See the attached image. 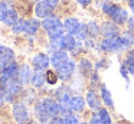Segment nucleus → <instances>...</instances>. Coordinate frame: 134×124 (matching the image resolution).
I'll list each match as a JSON object with an SVG mask.
<instances>
[{
    "instance_id": "obj_4",
    "label": "nucleus",
    "mask_w": 134,
    "mask_h": 124,
    "mask_svg": "<svg viewBox=\"0 0 134 124\" xmlns=\"http://www.w3.org/2000/svg\"><path fill=\"white\" fill-rule=\"evenodd\" d=\"M74 69H75V63L72 62V61L68 59L66 62L64 63V65H61L59 68H56V74H58V77L61 78V79H69L71 75H72Z\"/></svg>"
},
{
    "instance_id": "obj_12",
    "label": "nucleus",
    "mask_w": 134,
    "mask_h": 124,
    "mask_svg": "<svg viewBox=\"0 0 134 124\" xmlns=\"http://www.w3.org/2000/svg\"><path fill=\"white\" fill-rule=\"evenodd\" d=\"M66 61H68V55H66V52H64V51H56L55 53L51 56V63H52L55 68H59V66L64 65Z\"/></svg>"
},
{
    "instance_id": "obj_32",
    "label": "nucleus",
    "mask_w": 134,
    "mask_h": 124,
    "mask_svg": "<svg viewBox=\"0 0 134 124\" xmlns=\"http://www.w3.org/2000/svg\"><path fill=\"white\" fill-rule=\"evenodd\" d=\"M43 2L46 3V4H49V6H52V7H55V6L58 4L59 0H43Z\"/></svg>"
},
{
    "instance_id": "obj_6",
    "label": "nucleus",
    "mask_w": 134,
    "mask_h": 124,
    "mask_svg": "<svg viewBox=\"0 0 134 124\" xmlns=\"http://www.w3.org/2000/svg\"><path fill=\"white\" fill-rule=\"evenodd\" d=\"M22 91V84L19 81H15V79H10L7 82V88L4 91V95H6V100H13L19 92Z\"/></svg>"
},
{
    "instance_id": "obj_13",
    "label": "nucleus",
    "mask_w": 134,
    "mask_h": 124,
    "mask_svg": "<svg viewBox=\"0 0 134 124\" xmlns=\"http://www.w3.org/2000/svg\"><path fill=\"white\" fill-rule=\"evenodd\" d=\"M19 75V66L16 65L15 62H12L9 66H6V68L2 71V77L6 78V79H15L16 77Z\"/></svg>"
},
{
    "instance_id": "obj_33",
    "label": "nucleus",
    "mask_w": 134,
    "mask_h": 124,
    "mask_svg": "<svg viewBox=\"0 0 134 124\" xmlns=\"http://www.w3.org/2000/svg\"><path fill=\"white\" fill-rule=\"evenodd\" d=\"M128 29L134 32V17H131V19L128 20Z\"/></svg>"
},
{
    "instance_id": "obj_17",
    "label": "nucleus",
    "mask_w": 134,
    "mask_h": 124,
    "mask_svg": "<svg viewBox=\"0 0 134 124\" xmlns=\"http://www.w3.org/2000/svg\"><path fill=\"white\" fill-rule=\"evenodd\" d=\"M87 103H88V105H90L92 110H97V111L101 110V108H99V100H98V97L95 95V92H94V91H88Z\"/></svg>"
},
{
    "instance_id": "obj_24",
    "label": "nucleus",
    "mask_w": 134,
    "mask_h": 124,
    "mask_svg": "<svg viewBox=\"0 0 134 124\" xmlns=\"http://www.w3.org/2000/svg\"><path fill=\"white\" fill-rule=\"evenodd\" d=\"M98 118L101 120V123H104V124H111V117H110V114H108V111L104 108H101L98 111Z\"/></svg>"
},
{
    "instance_id": "obj_28",
    "label": "nucleus",
    "mask_w": 134,
    "mask_h": 124,
    "mask_svg": "<svg viewBox=\"0 0 134 124\" xmlns=\"http://www.w3.org/2000/svg\"><path fill=\"white\" fill-rule=\"evenodd\" d=\"M65 124H79V121L75 115H68L65 117Z\"/></svg>"
},
{
    "instance_id": "obj_14",
    "label": "nucleus",
    "mask_w": 134,
    "mask_h": 124,
    "mask_svg": "<svg viewBox=\"0 0 134 124\" xmlns=\"http://www.w3.org/2000/svg\"><path fill=\"white\" fill-rule=\"evenodd\" d=\"M59 46L64 51H71V49L75 48V37L72 35H64L59 39Z\"/></svg>"
},
{
    "instance_id": "obj_19",
    "label": "nucleus",
    "mask_w": 134,
    "mask_h": 124,
    "mask_svg": "<svg viewBox=\"0 0 134 124\" xmlns=\"http://www.w3.org/2000/svg\"><path fill=\"white\" fill-rule=\"evenodd\" d=\"M45 75L42 74V72H35V74L32 75V78H30V84H32V87H36V88H39V87H42L45 84Z\"/></svg>"
},
{
    "instance_id": "obj_36",
    "label": "nucleus",
    "mask_w": 134,
    "mask_h": 124,
    "mask_svg": "<svg viewBox=\"0 0 134 124\" xmlns=\"http://www.w3.org/2000/svg\"><path fill=\"white\" fill-rule=\"evenodd\" d=\"M76 2H78V3H81V4H90V3H91V0H76Z\"/></svg>"
},
{
    "instance_id": "obj_16",
    "label": "nucleus",
    "mask_w": 134,
    "mask_h": 124,
    "mask_svg": "<svg viewBox=\"0 0 134 124\" xmlns=\"http://www.w3.org/2000/svg\"><path fill=\"white\" fill-rule=\"evenodd\" d=\"M99 46H101L102 51H118V37L104 39Z\"/></svg>"
},
{
    "instance_id": "obj_34",
    "label": "nucleus",
    "mask_w": 134,
    "mask_h": 124,
    "mask_svg": "<svg viewBox=\"0 0 134 124\" xmlns=\"http://www.w3.org/2000/svg\"><path fill=\"white\" fill-rule=\"evenodd\" d=\"M48 78H49V82L51 84L55 82V75H53V72H48Z\"/></svg>"
},
{
    "instance_id": "obj_27",
    "label": "nucleus",
    "mask_w": 134,
    "mask_h": 124,
    "mask_svg": "<svg viewBox=\"0 0 134 124\" xmlns=\"http://www.w3.org/2000/svg\"><path fill=\"white\" fill-rule=\"evenodd\" d=\"M91 68H92V66H91V63L88 62L87 59H84V61H81V69L82 71L85 72V74H88V72L91 71Z\"/></svg>"
},
{
    "instance_id": "obj_5",
    "label": "nucleus",
    "mask_w": 134,
    "mask_h": 124,
    "mask_svg": "<svg viewBox=\"0 0 134 124\" xmlns=\"http://www.w3.org/2000/svg\"><path fill=\"white\" fill-rule=\"evenodd\" d=\"M13 56H15V53H13L12 49L3 46V49L0 52V72L13 62Z\"/></svg>"
},
{
    "instance_id": "obj_7",
    "label": "nucleus",
    "mask_w": 134,
    "mask_h": 124,
    "mask_svg": "<svg viewBox=\"0 0 134 124\" xmlns=\"http://www.w3.org/2000/svg\"><path fill=\"white\" fill-rule=\"evenodd\" d=\"M49 63H51V59L48 58V55H45V53H38V55H35V56H33V59H32L33 68L38 69V71L48 69Z\"/></svg>"
},
{
    "instance_id": "obj_39",
    "label": "nucleus",
    "mask_w": 134,
    "mask_h": 124,
    "mask_svg": "<svg viewBox=\"0 0 134 124\" xmlns=\"http://www.w3.org/2000/svg\"><path fill=\"white\" fill-rule=\"evenodd\" d=\"M2 104H3V97L0 95V107H2Z\"/></svg>"
},
{
    "instance_id": "obj_29",
    "label": "nucleus",
    "mask_w": 134,
    "mask_h": 124,
    "mask_svg": "<svg viewBox=\"0 0 134 124\" xmlns=\"http://www.w3.org/2000/svg\"><path fill=\"white\" fill-rule=\"evenodd\" d=\"M7 82H9V81L6 79V78H0V91H6V88H7Z\"/></svg>"
},
{
    "instance_id": "obj_25",
    "label": "nucleus",
    "mask_w": 134,
    "mask_h": 124,
    "mask_svg": "<svg viewBox=\"0 0 134 124\" xmlns=\"http://www.w3.org/2000/svg\"><path fill=\"white\" fill-rule=\"evenodd\" d=\"M9 9H10L9 4H6V3H3V2H0V20H4V17H6Z\"/></svg>"
},
{
    "instance_id": "obj_37",
    "label": "nucleus",
    "mask_w": 134,
    "mask_h": 124,
    "mask_svg": "<svg viewBox=\"0 0 134 124\" xmlns=\"http://www.w3.org/2000/svg\"><path fill=\"white\" fill-rule=\"evenodd\" d=\"M127 69H128V72L134 74V65H127Z\"/></svg>"
},
{
    "instance_id": "obj_3",
    "label": "nucleus",
    "mask_w": 134,
    "mask_h": 124,
    "mask_svg": "<svg viewBox=\"0 0 134 124\" xmlns=\"http://www.w3.org/2000/svg\"><path fill=\"white\" fill-rule=\"evenodd\" d=\"M13 117L18 124H27L29 123V111L25 104H15L13 107Z\"/></svg>"
},
{
    "instance_id": "obj_26",
    "label": "nucleus",
    "mask_w": 134,
    "mask_h": 124,
    "mask_svg": "<svg viewBox=\"0 0 134 124\" xmlns=\"http://www.w3.org/2000/svg\"><path fill=\"white\" fill-rule=\"evenodd\" d=\"M87 29H88V33L92 35V36H97V35H98V32H99L95 23H91V25H88V26H87Z\"/></svg>"
},
{
    "instance_id": "obj_18",
    "label": "nucleus",
    "mask_w": 134,
    "mask_h": 124,
    "mask_svg": "<svg viewBox=\"0 0 134 124\" xmlns=\"http://www.w3.org/2000/svg\"><path fill=\"white\" fill-rule=\"evenodd\" d=\"M84 105H85V101L81 97H72L69 100V107L72 111H82Z\"/></svg>"
},
{
    "instance_id": "obj_15",
    "label": "nucleus",
    "mask_w": 134,
    "mask_h": 124,
    "mask_svg": "<svg viewBox=\"0 0 134 124\" xmlns=\"http://www.w3.org/2000/svg\"><path fill=\"white\" fill-rule=\"evenodd\" d=\"M32 72H30V68H29V65H22L20 66V69H19V75H18V78H19V82L20 84H27V82H30V78H32Z\"/></svg>"
},
{
    "instance_id": "obj_31",
    "label": "nucleus",
    "mask_w": 134,
    "mask_h": 124,
    "mask_svg": "<svg viewBox=\"0 0 134 124\" xmlns=\"http://www.w3.org/2000/svg\"><path fill=\"white\" fill-rule=\"evenodd\" d=\"M127 65H134V51L127 55Z\"/></svg>"
},
{
    "instance_id": "obj_22",
    "label": "nucleus",
    "mask_w": 134,
    "mask_h": 124,
    "mask_svg": "<svg viewBox=\"0 0 134 124\" xmlns=\"http://www.w3.org/2000/svg\"><path fill=\"white\" fill-rule=\"evenodd\" d=\"M101 94H102V100H104V103L107 104L108 107H113V98H111V94L104 85L101 87Z\"/></svg>"
},
{
    "instance_id": "obj_35",
    "label": "nucleus",
    "mask_w": 134,
    "mask_h": 124,
    "mask_svg": "<svg viewBox=\"0 0 134 124\" xmlns=\"http://www.w3.org/2000/svg\"><path fill=\"white\" fill-rule=\"evenodd\" d=\"M90 124H104V123H101V120H99L98 117H94L92 120H91V123Z\"/></svg>"
},
{
    "instance_id": "obj_21",
    "label": "nucleus",
    "mask_w": 134,
    "mask_h": 124,
    "mask_svg": "<svg viewBox=\"0 0 134 124\" xmlns=\"http://www.w3.org/2000/svg\"><path fill=\"white\" fill-rule=\"evenodd\" d=\"M13 32H16V33H22V32H26L27 29V20H23V19H19L18 22L15 23V25L12 26Z\"/></svg>"
},
{
    "instance_id": "obj_20",
    "label": "nucleus",
    "mask_w": 134,
    "mask_h": 124,
    "mask_svg": "<svg viewBox=\"0 0 134 124\" xmlns=\"http://www.w3.org/2000/svg\"><path fill=\"white\" fill-rule=\"evenodd\" d=\"M18 13H16V10L13 7H10L9 9V12H7V14H6V17H4V20L3 22L6 23L7 26H13L16 22H18Z\"/></svg>"
},
{
    "instance_id": "obj_10",
    "label": "nucleus",
    "mask_w": 134,
    "mask_h": 124,
    "mask_svg": "<svg viewBox=\"0 0 134 124\" xmlns=\"http://www.w3.org/2000/svg\"><path fill=\"white\" fill-rule=\"evenodd\" d=\"M52 12H53V7L49 4H46L45 2L38 3L36 7H35V14L38 17H45V19H48V17H51Z\"/></svg>"
},
{
    "instance_id": "obj_11",
    "label": "nucleus",
    "mask_w": 134,
    "mask_h": 124,
    "mask_svg": "<svg viewBox=\"0 0 134 124\" xmlns=\"http://www.w3.org/2000/svg\"><path fill=\"white\" fill-rule=\"evenodd\" d=\"M81 26H82L81 23L74 17H69L64 22V29L68 32V35H76V32L81 29Z\"/></svg>"
},
{
    "instance_id": "obj_30",
    "label": "nucleus",
    "mask_w": 134,
    "mask_h": 124,
    "mask_svg": "<svg viewBox=\"0 0 134 124\" xmlns=\"http://www.w3.org/2000/svg\"><path fill=\"white\" fill-rule=\"evenodd\" d=\"M49 124H65V118H61V117H53L51 120Z\"/></svg>"
},
{
    "instance_id": "obj_38",
    "label": "nucleus",
    "mask_w": 134,
    "mask_h": 124,
    "mask_svg": "<svg viewBox=\"0 0 134 124\" xmlns=\"http://www.w3.org/2000/svg\"><path fill=\"white\" fill-rule=\"evenodd\" d=\"M130 7H131V10L134 12V0H130Z\"/></svg>"
},
{
    "instance_id": "obj_2",
    "label": "nucleus",
    "mask_w": 134,
    "mask_h": 124,
    "mask_svg": "<svg viewBox=\"0 0 134 124\" xmlns=\"http://www.w3.org/2000/svg\"><path fill=\"white\" fill-rule=\"evenodd\" d=\"M102 10H104L107 14H110L111 19H113L115 23H118V25L125 23L127 19H128V13L124 10V9L118 7V6H115V4H111V3H105V4L102 6Z\"/></svg>"
},
{
    "instance_id": "obj_42",
    "label": "nucleus",
    "mask_w": 134,
    "mask_h": 124,
    "mask_svg": "<svg viewBox=\"0 0 134 124\" xmlns=\"http://www.w3.org/2000/svg\"><path fill=\"white\" fill-rule=\"evenodd\" d=\"M82 124H85V123H82Z\"/></svg>"
},
{
    "instance_id": "obj_40",
    "label": "nucleus",
    "mask_w": 134,
    "mask_h": 124,
    "mask_svg": "<svg viewBox=\"0 0 134 124\" xmlns=\"http://www.w3.org/2000/svg\"><path fill=\"white\" fill-rule=\"evenodd\" d=\"M27 124H38V123H35V121H29Z\"/></svg>"
},
{
    "instance_id": "obj_1",
    "label": "nucleus",
    "mask_w": 134,
    "mask_h": 124,
    "mask_svg": "<svg viewBox=\"0 0 134 124\" xmlns=\"http://www.w3.org/2000/svg\"><path fill=\"white\" fill-rule=\"evenodd\" d=\"M42 26H43V29L48 32V35H49V37L52 40L59 39V37L64 36V35H62V32H64V23H61V20L56 19V17L51 16V17H48V19H45L43 23H42Z\"/></svg>"
},
{
    "instance_id": "obj_23",
    "label": "nucleus",
    "mask_w": 134,
    "mask_h": 124,
    "mask_svg": "<svg viewBox=\"0 0 134 124\" xmlns=\"http://www.w3.org/2000/svg\"><path fill=\"white\" fill-rule=\"evenodd\" d=\"M38 28H39V22H38L36 19H30V20H27V29H26V33L33 35L36 30H38Z\"/></svg>"
},
{
    "instance_id": "obj_8",
    "label": "nucleus",
    "mask_w": 134,
    "mask_h": 124,
    "mask_svg": "<svg viewBox=\"0 0 134 124\" xmlns=\"http://www.w3.org/2000/svg\"><path fill=\"white\" fill-rule=\"evenodd\" d=\"M42 104H43V107H45V111H46L49 115L56 117L58 112H61V104H58L55 100L45 98V100H42Z\"/></svg>"
},
{
    "instance_id": "obj_41",
    "label": "nucleus",
    "mask_w": 134,
    "mask_h": 124,
    "mask_svg": "<svg viewBox=\"0 0 134 124\" xmlns=\"http://www.w3.org/2000/svg\"><path fill=\"white\" fill-rule=\"evenodd\" d=\"M2 49H3V46H2V45H0V52H2Z\"/></svg>"
},
{
    "instance_id": "obj_9",
    "label": "nucleus",
    "mask_w": 134,
    "mask_h": 124,
    "mask_svg": "<svg viewBox=\"0 0 134 124\" xmlns=\"http://www.w3.org/2000/svg\"><path fill=\"white\" fill-rule=\"evenodd\" d=\"M101 33L105 36V39H111V37H118V28L115 23L105 22L101 26Z\"/></svg>"
}]
</instances>
